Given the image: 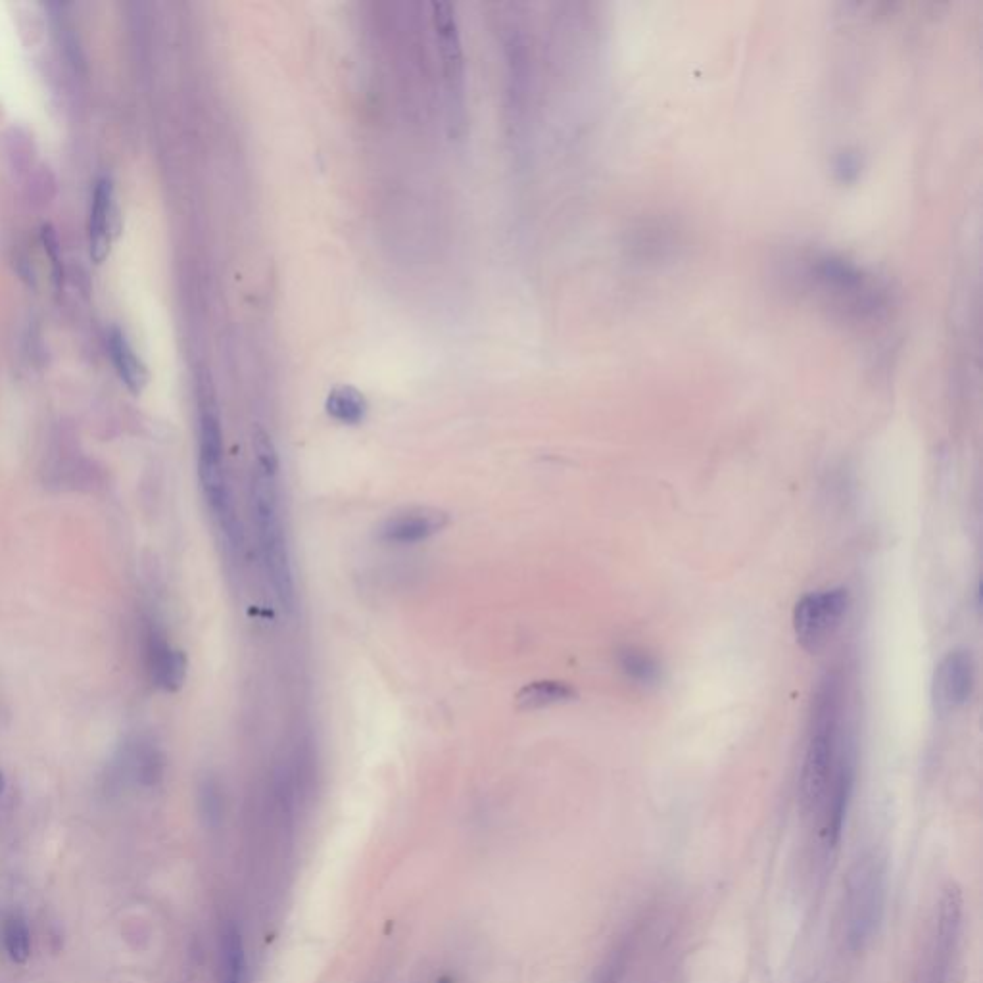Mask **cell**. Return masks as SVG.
<instances>
[{
	"label": "cell",
	"instance_id": "obj_1",
	"mask_svg": "<svg viewBox=\"0 0 983 983\" xmlns=\"http://www.w3.org/2000/svg\"><path fill=\"white\" fill-rule=\"evenodd\" d=\"M811 719L813 724L799 778L801 805L807 811L820 809L832 784L843 747L840 738V682L834 676H828V680L820 684Z\"/></svg>",
	"mask_w": 983,
	"mask_h": 983
},
{
	"label": "cell",
	"instance_id": "obj_2",
	"mask_svg": "<svg viewBox=\"0 0 983 983\" xmlns=\"http://www.w3.org/2000/svg\"><path fill=\"white\" fill-rule=\"evenodd\" d=\"M888 899V864L876 851H866L851 864L845 878L843 926L847 947L864 951L878 936Z\"/></svg>",
	"mask_w": 983,
	"mask_h": 983
},
{
	"label": "cell",
	"instance_id": "obj_3",
	"mask_svg": "<svg viewBox=\"0 0 983 983\" xmlns=\"http://www.w3.org/2000/svg\"><path fill=\"white\" fill-rule=\"evenodd\" d=\"M252 509L258 528L260 552L264 557L265 571L271 588L285 609L294 607V576L288 553L287 534L281 523L277 471L256 465L250 482Z\"/></svg>",
	"mask_w": 983,
	"mask_h": 983
},
{
	"label": "cell",
	"instance_id": "obj_4",
	"mask_svg": "<svg viewBox=\"0 0 983 983\" xmlns=\"http://www.w3.org/2000/svg\"><path fill=\"white\" fill-rule=\"evenodd\" d=\"M849 609V592L830 588L805 594L793 609V632L801 648L818 653L840 630Z\"/></svg>",
	"mask_w": 983,
	"mask_h": 983
},
{
	"label": "cell",
	"instance_id": "obj_5",
	"mask_svg": "<svg viewBox=\"0 0 983 983\" xmlns=\"http://www.w3.org/2000/svg\"><path fill=\"white\" fill-rule=\"evenodd\" d=\"M976 667L968 651H949L936 667L932 699L939 715H951L968 703L974 692Z\"/></svg>",
	"mask_w": 983,
	"mask_h": 983
},
{
	"label": "cell",
	"instance_id": "obj_6",
	"mask_svg": "<svg viewBox=\"0 0 983 983\" xmlns=\"http://www.w3.org/2000/svg\"><path fill=\"white\" fill-rule=\"evenodd\" d=\"M448 523H450L448 513L440 509H431V507L409 509L404 513H396L388 517L379 528V538L386 544L411 546L431 538L442 528L448 527Z\"/></svg>",
	"mask_w": 983,
	"mask_h": 983
},
{
	"label": "cell",
	"instance_id": "obj_7",
	"mask_svg": "<svg viewBox=\"0 0 983 983\" xmlns=\"http://www.w3.org/2000/svg\"><path fill=\"white\" fill-rule=\"evenodd\" d=\"M198 477L200 482L225 479L223 465V431L221 419L212 396H206L200 406L198 423Z\"/></svg>",
	"mask_w": 983,
	"mask_h": 983
},
{
	"label": "cell",
	"instance_id": "obj_8",
	"mask_svg": "<svg viewBox=\"0 0 983 983\" xmlns=\"http://www.w3.org/2000/svg\"><path fill=\"white\" fill-rule=\"evenodd\" d=\"M148 671L152 674V680L168 690L177 692L185 684L187 678V657L183 651L171 648L168 640L162 636L160 630L152 628L148 632Z\"/></svg>",
	"mask_w": 983,
	"mask_h": 983
},
{
	"label": "cell",
	"instance_id": "obj_9",
	"mask_svg": "<svg viewBox=\"0 0 983 983\" xmlns=\"http://www.w3.org/2000/svg\"><path fill=\"white\" fill-rule=\"evenodd\" d=\"M432 22L438 35V45L442 50L450 91L457 93L463 77V58H461L457 22L454 18V6L450 2H432Z\"/></svg>",
	"mask_w": 983,
	"mask_h": 983
},
{
	"label": "cell",
	"instance_id": "obj_10",
	"mask_svg": "<svg viewBox=\"0 0 983 983\" xmlns=\"http://www.w3.org/2000/svg\"><path fill=\"white\" fill-rule=\"evenodd\" d=\"M112 219H114V185L108 177H100L96 181L95 192H93L91 221H89L91 258L96 264H102L110 252Z\"/></svg>",
	"mask_w": 983,
	"mask_h": 983
},
{
	"label": "cell",
	"instance_id": "obj_11",
	"mask_svg": "<svg viewBox=\"0 0 983 983\" xmlns=\"http://www.w3.org/2000/svg\"><path fill=\"white\" fill-rule=\"evenodd\" d=\"M962 924V893L955 884H949L939 901V916H937V960L941 968L947 966L955 943L960 936Z\"/></svg>",
	"mask_w": 983,
	"mask_h": 983
},
{
	"label": "cell",
	"instance_id": "obj_12",
	"mask_svg": "<svg viewBox=\"0 0 983 983\" xmlns=\"http://www.w3.org/2000/svg\"><path fill=\"white\" fill-rule=\"evenodd\" d=\"M108 350L123 384L133 394H141L148 383V371L141 358L135 354L127 336L118 327L108 333Z\"/></svg>",
	"mask_w": 983,
	"mask_h": 983
},
{
	"label": "cell",
	"instance_id": "obj_13",
	"mask_svg": "<svg viewBox=\"0 0 983 983\" xmlns=\"http://www.w3.org/2000/svg\"><path fill=\"white\" fill-rule=\"evenodd\" d=\"M576 696L578 694H576L575 688L567 682L538 680V682H532V684H527L525 688H521V692L515 697V705L521 711H536V709L575 701Z\"/></svg>",
	"mask_w": 983,
	"mask_h": 983
},
{
	"label": "cell",
	"instance_id": "obj_14",
	"mask_svg": "<svg viewBox=\"0 0 983 983\" xmlns=\"http://www.w3.org/2000/svg\"><path fill=\"white\" fill-rule=\"evenodd\" d=\"M221 983H248V960L239 926L229 922L221 932Z\"/></svg>",
	"mask_w": 983,
	"mask_h": 983
},
{
	"label": "cell",
	"instance_id": "obj_15",
	"mask_svg": "<svg viewBox=\"0 0 983 983\" xmlns=\"http://www.w3.org/2000/svg\"><path fill=\"white\" fill-rule=\"evenodd\" d=\"M123 767L143 786H154L164 776L166 761L156 745L139 742L127 751Z\"/></svg>",
	"mask_w": 983,
	"mask_h": 983
},
{
	"label": "cell",
	"instance_id": "obj_16",
	"mask_svg": "<svg viewBox=\"0 0 983 983\" xmlns=\"http://www.w3.org/2000/svg\"><path fill=\"white\" fill-rule=\"evenodd\" d=\"M327 413L344 425H358L365 419L367 402L360 390L352 386H336L327 396Z\"/></svg>",
	"mask_w": 983,
	"mask_h": 983
},
{
	"label": "cell",
	"instance_id": "obj_17",
	"mask_svg": "<svg viewBox=\"0 0 983 983\" xmlns=\"http://www.w3.org/2000/svg\"><path fill=\"white\" fill-rule=\"evenodd\" d=\"M2 941L8 957L14 962L24 964L31 957V934L20 916L6 918L2 926Z\"/></svg>",
	"mask_w": 983,
	"mask_h": 983
},
{
	"label": "cell",
	"instance_id": "obj_18",
	"mask_svg": "<svg viewBox=\"0 0 983 983\" xmlns=\"http://www.w3.org/2000/svg\"><path fill=\"white\" fill-rule=\"evenodd\" d=\"M621 667L628 678L640 684H653L659 678V667L648 653L630 648L621 653Z\"/></svg>",
	"mask_w": 983,
	"mask_h": 983
},
{
	"label": "cell",
	"instance_id": "obj_19",
	"mask_svg": "<svg viewBox=\"0 0 983 983\" xmlns=\"http://www.w3.org/2000/svg\"><path fill=\"white\" fill-rule=\"evenodd\" d=\"M198 803H200V813L204 816V820L212 826L217 824L221 818V813H223V799H221V790H219L214 778H206L200 784Z\"/></svg>",
	"mask_w": 983,
	"mask_h": 983
},
{
	"label": "cell",
	"instance_id": "obj_20",
	"mask_svg": "<svg viewBox=\"0 0 983 983\" xmlns=\"http://www.w3.org/2000/svg\"><path fill=\"white\" fill-rule=\"evenodd\" d=\"M252 444H254V452H256V465L277 471L279 469V457H277V450H275L269 434L264 429H256L254 436H252Z\"/></svg>",
	"mask_w": 983,
	"mask_h": 983
},
{
	"label": "cell",
	"instance_id": "obj_21",
	"mask_svg": "<svg viewBox=\"0 0 983 983\" xmlns=\"http://www.w3.org/2000/svg\"><path fill=\"white\" fill-rule=\"evenodd\" d=\"M4 784H6V782H4V774L0 772V793L4 792Z\"/></svg>",
	"mask_w": 983,
	"mask_h": 983
}]
</instances>
